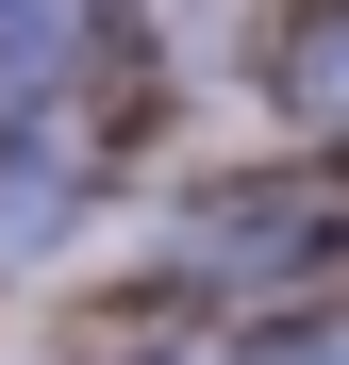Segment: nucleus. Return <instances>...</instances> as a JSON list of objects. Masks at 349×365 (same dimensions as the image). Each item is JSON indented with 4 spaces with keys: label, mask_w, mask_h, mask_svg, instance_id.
Here are the masks:
<instances>
[{
    "label": "nucleus",
    "mask_w": 349,
    "mask_h": 365,
    "mask_svg": "<svg viewBox=\"0 0 349 365\" xmlns=\"http://www.w3.org/2000/svg\"><path fill=\"white\" fill-rule=\"evenodd\" d=\"M100 50H116V0H0V116H84Z\"/></svg>",
    "instance_id": "f257e3e1"
},
{
    "label": "nucleus",
    "mask_w": 349,
    "mask_h": 365,
    "mask_svg": "<svg viewBox=\"0 0 349 365\" xmlns=\"http://www.w3.org/2000/svg\"><path fill=\"white\" fill-rule=\"evenodd\" d=\"M84 216V116H0V266H34Z\"/></svg>",
    "instance_id": "f03ea898"
},
{
    "label": "nucleus",
    "mask_w": 349,
    "mask_h": 365,
    "mask_svg": "<svg viewBox=\"0 0 349 365\" xmlns=\"http://www.w3.org/2000/svg\"><path fill=\"white\" fill-rule=\"evenodd\" d=\"M283 116H300V133H333V150H349V0H316V17L283 34Z\"/></svg>",
    "instance_id": "7ed1b4c3"
},
{
    "label": "nucleus",
    "mask_w": 349,
    "mask_h": 365,
    "mask_svg": "<svg viewBox=\"0 0 349 365\" xmlns=\"http://www.w3.org/2000/svg\"><path fill=\"white\" fill-rule=\"evenodd\" d=\"M316 250H333V216H200V250H183V266L233 282V266H316Z\"/></svg>",
    "instance_id": "20e7f679"
},
{
    "label": "nucleus",
    "mask_w": 349,
    "mask_h": 365,
    "mask_svg": "<svg viewBox=\"0 0 349 365\" xmlns=\"http://www.w3.org/2000/svg\"><path fill=\"white\" fill-rule=\"evenodd\" d=\"M250 365H349V316H316V332H266Z\"/></svg>",
    "instance_id": "39448f33"
}]
</instances>
